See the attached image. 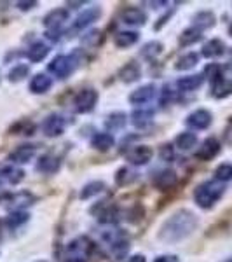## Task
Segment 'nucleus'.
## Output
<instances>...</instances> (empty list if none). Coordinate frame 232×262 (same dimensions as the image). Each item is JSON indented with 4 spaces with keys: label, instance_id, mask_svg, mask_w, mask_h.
Masks as SVG:
<instances>
[{
    "label": "nucleus",
    "instance_id": "1",
    "mask_svg": "<svg viewBox=\"0 0 232 262\" xmlns=\"http://www.w3.org/2000/svg\"><path fill=\"white\" fill-rule=\"evenodd\" d=\"M197 226L196 215L189 210H180L173 213L166 222L163 224V229L159 232V238L164 242H180V239L191 236Z\"/></svg>",
    "mask_w": 232,
    "mask_h": 262
},
{
    "label": "nucleus",
    "instance_id": "2",
    "mask_svg": "<svg viewBox=\"0 0 232 262\" xmlns=\"http://www.w3.org/2000/svg\"><path fill=\"white\" fill-rule=\"evenodd\" d=\"M223 194V185L218 184V182H204L194 192V200H196L197 206L201 208H212V206L222 198Z\"/></svg>",
    "mask_w": 232,
    "mask_h": 262
},
{
    "label": "nucleus",
    "instance_id": "3",
    "mask_svg": "<svg viewBox=\"0 0 232 262\" xmlns=\"http://www.w3.org/2000/svg\"><path fill=\"white\" fill-rule=\"evenodd\" d=\"M75 60L74 56H65V54H60V56H56L53 61L49 63V72L51 74H54L58 79H66L68 75H72V72L75 69Z\"/></svg>",
    "mask_w": 232,
    "mask_h": 262
},
{
    "label": "nucleus",
    "instance_id": "4",
    "mask_svg": "<svg viewBox=\"0 0 232 262\" xmlns=\"http://www.w3.org/2000/svg\"><path fill=\"white\" fill-rule=\"evenodd\" d=\"M96 101H98V93L95 90H82L79 91V95L75 96L74 105H75V111L79 114H87L95 108Z\"/></svg>",
    "mask_w": 232,
    "mask_h": 262
},
{
    "label": "nucleus",
    "instance_id": "5",
    "mask_svg": "<svg viewBox=\"0 0 232 262\" xmlns=\"http://www.w3.org/2000/svg\"><path fill=\"white\" fill-rule=\"evenodd\" d=\"M152 156H154V150L149 145H136L126 152V159L131 164H136V166L147 164L152 159Z\"/></svg>",
    "mask_w": 232,
    "mask_h": 262
},
{
    "label": "nucleus",
    "instance_id": "6",
    "mask_svg": "<svg viewBox=\"0 0 232 262\" xmlns=\"http://www.w3.org/2000/svg\"><path fill=\"white\" fill-rule=\"evenodd\" d=\"M65 117H61L60 114H53V116L45 117V121L42 122V131H44L45 137H60L65 131Z\"/></svg>",
    "mask_w": 232,
    "mask_h": 262
},
{
    "label": "nucleus",
    "instance_id": "7",
    "mask_svg": "<svg viewBox=\"0 0 232 262\" xmlns=\"http://www.w3.org/2000/svg\"><path fill=\"white\" fill-rule=\"evenodd\" d=\"M218 152H220V143H218L217 138H206V140L201 143L199 149H197L196 158L201 159V161H210Z\"/></svg>",
    "mask_w": 232,
    "mask_h": 262
},
{
    "label": "nucleus",
    "instance_id": "8",
    "mask_svg": "<svg viewBox=\"0 0 232 262\" xmlns=\"http://www.w3.org/2000/svg\"><path fill=\"white\" fill-rule=\"evenodd\" d=\"M92 212L96 213V219L101 224H113L119 221V210L112 205H105V201L100 203L98 208H92Z\"/></svg>",
    "mask_w": 232,
    "mask_h": 262
},
{
    "label": "nucleus",
    "instance_id": "9",
    "mask_svg": "<svg viewBox=\"0 0 232 262\" xmlns=\"http://www.w3.org/2000/svg\"><path fill=\"white\" fill-rule=\"evenodd\" d=\"M155 96V86L154 84H145V86L138 88L136 91H133L129 95V101L133 105H145Z\"/></svg>",
    "mask_w": 232,
    "mask_h": 262
},
{
    "label": "nucleus",
    "instance_id": "10",
    "mask_svg": "<svg viewBox=\"0 0 232 262\" xmlns=\"http://www.w3.org/2000/svg\"><path fill=\"white\" fill-rule=\"evenodd\" d=\"M121 18L129 27H143L147 21V14L138 7H128V9L122 11Z\"/></svg>",
    "mask_w": 232,
    "mask_h": 262
},
{
    "label": "nucleus",
    "instance_id": "11",
    "mask_svg": "<svg viewBox=\"0 0 232 262\" xmlns=\"http://www.w3.org/2000/svg\"><path fill=\"white\" fill-rule=\"evenodd\" d=\"M187 124L194 129H206L210 124H212V114L204 108H199V111L192 112L191 116L187 117Z\"/></svg>",
    "mask_w": 232,
    "mask_h": 262
},
{
    "label": "nucleus",
    "instance_id": "12",
    "mask_svg": "<svg viewBox=\"0 0 232 262\" xmlns=\"http://www.w3.org/2000/svg\"><path fill=\"white\" fill-rule=\"evenodd\" d=\"M176 182H178V177H176V173L173 170H163L154 177V185L157 189H161V191L171 189Z\"/></svg>",
    "mask_w": 232,
    "mask_h": 262
},
{
    "label": "nucleus",
    "instance_id": "13",
    "mask_svg": "<svg viewBox=\"0 0 232 262\" xmlns=\"http://www.w3.org/2000/svg\"><path fill=\"white\" fill-rule=\"evenodd\" d=\"M53 86V79L48 77L45 74H37L32 77L30 81V91L35 95H42V93H48Z\"/></svg>",
    "mask_w": 232,
    "mask_h": 262
},
{
    "label": "nucleus",
    "instance_id": "14",
    "mask_svg": "<svg viewBox=\"0 0 232 262\" xmlns=\"http://www.w3.org/2000/svg\"><path fill=\"white\" fill-rule=\"evenodd\" d=\"M100 16H101L100 7H89V9L82 11V14H79V18L75 19V28H77V30H81V28L89 27L92 21H96Z\"/></svg>",
    "mask_w": 232,
    "mask_h": 262
},
{
    "label": "nucleus",
    "instance_id": "15",
    "mask_svg": "<svg viewBox=\"0 0 232 262\" xmlns=\"http://www.w3.org/2000/svg\"><path fill=\"white\" fill-rule=\"evenodd\" d=\"M35 147L33 145H19L18 149H14L11 152V156H9V159L12 163H28L30 159L35 156Z\"/></svg>",
    "mask_w": 232,
    "mask_h": 262
},
{
    "label": "nucleus",
    "instance_id": "16",
    "mask_svg": "<svg viewBox=\"0 0 232 262\" xmlns=\"http://www.w3.org/2000/svg\"><path fill=\"white\" fill-rule=\"evenodd\" d=\"M140 75H142L140 67H138L136 63H133V61L131 63H126V65L119 70L121 81L126 82V84H131L134 81H138V79H140Z\"/></svg>",
    "mask_w": 232,
    "mask_h": 262
},
{
    "label": "nucleus",
    "instance_id": "17",
    "mask_svg": "<svg viewBox=\"0 0 232 262\" xmlns=\"http://www.w3.org/2000/svg\"><path fill=\"white\" fill-rule=\"evenodd\" d=\"M37 170L42 171V173H48V175H51V173H54V171L60 170V159L54 158L53 154L40 156L39 163H37Z\"/></svg>",
    "mask_w": 232,
    "mask_h": 262
},
{
    "label": "nucleus",
    "instance_id": "18",
    "mask_svg": "<svg viewBox=\"0 0 232 262\" xmlns=\"http://www.w3.org/2000/svg\"><path fill=\"white\" fill-rule=\"evenodd\" d=\"M66 19H68V11L66 9H54L44 18V25L49 28V30H53V28H60L63 21H66Z\"/></svg>",
    "mask_w": 232,
    "mask_h": 262
},
{
    "label": "nucleus",
    "instance_id": "19",
    "mask_svg": "<svg viewBox=\"0 0 232 262\" xmlns=\"http://www.w3.org/2000/svg\"><path fill=\"white\" fill-rule=\"evenodd\" d=\"M225 53V44L220 39H212L204 44L202 48V56L206 58H218Z\"/></svg>",
    "mask_w": 232,
    "mask_h": 262
},
{
    "label": "nucleus",
    "instance_id": "20",
    "mask_svg": "<svg viewBox=\"0 0 232 262\" xmlns=\"http://www.w3.org/2000/svg\"><path fill=\"white\" fill-rule=\"evenodd\" d=\"M113 143H115V138H113L110 133H96L95 137L91 138V145L95 147L96 150H101V152L112 149Z\"/></svg>",
    "mask_w": 232,
    "mask_h": 262
},
{
    "label": "nucleus",
    "instance_id": "21",
    "mask_svg": "<svg viewBox=\"0 0 232 262\" xmlns=\"http://www.w3.org/2000/svg\"><path fill=\"white\" fill-rule=\"evenodd\" d=\"M49 54V46L44 44V42H35L30 49L27 51V58L32 63H39L44 60L45 56Z\"/></svg>",
    "mask_w": 232,
    "mask_h": 262
},
{
    "label": "nucleus",
    "instance_id": "22",
    "mask_svg": "<svg viewBox=\"0 0 232 262\" xmlns=\"http://www.w3.org/2000/svg\"><path fill=\"white\" fill-rule=\"evenodd\" d=\"M202 84V75H185V77L176 81V86L182 91H196Z\"/></svg>",
    "mask_w": 232,
    "mask_h": 262
},
{
    "label": "nucleus",
    "instance_id": "23",
    "mask_svg": "<svg viewBox=\"0 0 232 262\" xmlns=\"http://www.w3.org/2000/svg\"><path fill=\"white\" fill-rule=\"evenodd\" d=\"M131 117H133V124L136 126V128H147V126H150L152 121H154V112L138 108V111L133 112Z\"/></svg>",
    "mask_w": 232,
    "mask_h": 262
},
{
    "label": "nucleus",
    "instance_id": "24",
    "mask_svg": "<svg viewBox=\"0 0 232 262\" xmlns=\"http://www.w3.org/2000/svg\"><path fill=\"white\" fill-rule=\"evenodd\" d=\"M113 42H115V46L121 49L131 48V46H134L138 42V33L136 32H119L115 35V39H113Z\"/></svg>",
    "mask_w": 232,
    "mask_h": 262
},
{
    "label": "nucleus",
    "instance_id": "25",
    "mask_svg": "<svg viewBox=\"0 0 232 262\" xmlns=\"http://www.w3.org/2000/svg\"><path fill=\"white\" fill-rule=\"evenodd\" d=\"M175 143L180 150H191L192 147H196L197 137L194 133H191V131H183V133H180L178 137H176Z\"/></svg>",
    "mask_w": 232,
    "mask_h": 262
},
{
    "label": "nucleus",
    "instance_id": "26",
    "mask_svg": "<svg viewBox=\"0 0 232 262\" xmlns=\"http://www.w3.org/2000/svg\"><path fill=\"white\" fill-rule=\"evenodd\" d=\"M0 175H2L4 179L9 180L11 184H19V182L25 179V171L19 170V168H14V166L0 168Z\"/></svg>",
    "mask_w": 232,
    "mask_h": 262
},
{
    "label": "nucleus",
    "instance_id": "27",
    "mask_svg": "<svg viewBox=\"0 0 232 262\" xmlns=\"http://www.w3.org/2000/svg\"><path fill=\"white\" fill-rule=\"evenodd\" d=\"M194 25H196L197 30H202V28H210L215 25V16L213 12L210 11H202L199 14L194 16Z\"/></svg>",
    "mask_w": 232,
    "mask_h": 262
},
{
    "label": "nucleus",
    "instance_id": "28",
    "mask_svg": "<svg viewBox=\"0 0 232 262\" xmlns=\"http://www.w3.org/2000/svg\"><path fill=\"white\" fill-rule=\"evenodd\" d=\"M199 63V54L197 53H187L176 61V70H191Z\"/></svg>",
    "mask_w": 232,
    "mask_h": 262
},
{
    "label": "nucleus",
    "instance_id": "29",
    "mask_svg": "<svg viewBox=\"0 0 232 262\" xmlns=\"http://www.w3.org/2000/svg\"><path fill=\"white\" fill-rule=\"evenodd\" d=\"M201 30H197L196 27H192V28H187L182 35H180V46H192V44H196V42H199L201 40Z\"/></svg>",
    "mask_w": 232,
    "mask_h": 262
},
{
    "label": "nucleus",
    "instance_id": "30",
    "mask_svg": "<svg viewBox=\"0 0 232 262\" xmlns=\"http://www.w3.org/2000/svg\"><path fill=\"white\" fill-rule=\"evenodd\" d=\"M232 95V81L230 79H222L213 86V96L215 98H225V96Z\"/></svg>",
    "mask_w": 232,
    "mask_h": 262
},
{
    "label": "nucleus",
    "instance_id": "31",
    "mask_svg": "<svg viewBox=\"0 0 232 262\" xmlns=\"http://www.w3.org/2000/svg\"><path fill=\"white\" fill-rule=\"evenodd\" d=\"M136 180V173L129 168H121L115 173V184L117 185H129L131 182Z\"/></svg>",
    "mask_w": 232,
    "mask_h": 262
},
{
    "label": "nucleus",
    "instance_id": "32",
    "mask_svg": "<svg viewBox=\"0 0 232 262\" xmlns=\"http://www.w3.org/2000/svg\"><path fill=\"white\" fill-rule=\"evenodd\" d=\"M105 189V184L103 182H89V184L86 185V187L81 191V200H89L91 196H95V194H100L101 191Z\"/></svg>",
    "mask_w": 232,
    "mask_h": 262
},
{
    "label": "nucleus",
    "instance_id": "33",
    "mask_svg": "<svg viewBox=\"0 0 232 262\" xmlns=\"http://www.w3.org/2000/svg\"><path fill=\"white\" fill-rule=\"evenodd\" d=\"M124 124H126V114H122V112L112 114L107 121V128L110 131H117V129L124 128Z\"/></svg>",
    "mask_w": 232,
    "mask_h": 262
},
{
    "label": "nucleus",
    "instance_id": "34",
    "mask_svg": "<svg viewBox=\"0 0 232 262\" xmlns=\"http://www.w3.org/2000/svg\"><path fill=\"white\" fill-rule=\"evenodd\" d=\"M129 250V245L126 239H115V242L112 243V253L117 257V259H124V255L128 253Z\"/></svg>",
    "mask_w": 232,
    "mask_h": 262
},
{
    "label": "nucleus",
    "instance_id": "35",
    "mask_svg": "<svg viewBox=\"0 0 232 262\" xmlns=\"http://www.w3.org/2000/svg\"><path fill=\"white\" fill-rule=\"evenodd\" d=\"M163 53V44L161 42H149V44L143 46L142 49V54L147 58H155L157 54Z\"/></svg>",
    "mask_w": 232,
    "mask_h": 262
},
{
    "label": "nucleus",
    "instance_id": "36",
    "mask_svg": "<svg viewBox=\"0 0 232 262\" xmlns=\"http://www.w3.org/2000/svg\"><path fill=\"white\" fill-rule=\"evenodd\" d=\"M28 221V213L27 212H12L9 217L6 219V224L9 227H18L21 224H25Z\"/></svg>",
    "mask_w": 232,
    "mask_h": 262
},
{
    "label": "nucleus",
    "instance_id": "37",
    "mask_svg": "<svg viewBox=\"0 0 232 262\" xmlns=\"http://www.w3.org/2000/svg\"><path fill=\"white\" fill-rule=\"evenodd\" d=\"M27 75H28V67L27 65H16V67H12V70L9 72V81L19 82V81H23Z\"/></svg>",
    "mask_w": 232,
    "mask_h": 262
},
{
    "label": "nucleus",
    "instance_id": "38",
    "mask_svg": "<svg viewBox=\"0 0 232 262\" xmlns=\"http://www.w3.org/2000/svg\"><path fill=\"white\" fill-rule=\"evenodd\" d=\"M215 177L220 182H227L232 179V164L230 163H223L215 170Z\"/></svg>",
    "mask_w": 232,
    "mask_h": 262
},
{
    "label": "nucleus",
    "instance_id": "39",
    "mask_svg": "<svg viewBox=\"0 0 232 262\" xmlns=\"http://www.w3.org/2000/svg\"><path fill=\"white\" fill-rule=\"evenodd\" d=\"M204 74L208 75V79L212 81V84L215 86L217 82H220L222 81V74H220V67L218 65H210V67H206V70H204Z\"/></svg>",
    "mask_w": 232,
    "mask_h": 262
},
{
    "label": "nucleus",
    "instance_id": "40",
    "mask_svg": "<svg viewBox=\"0 0 232 262\" xmlns=\"http://www.w3.org/2000/svg\"><path fill=\"white\" fill-rule=\"evenodd\" d=\"M100 35H101L100 30H91L89 33H86V35H84V42H86V44H87V42H91V44L95 46L96 40L100 39Z\"/></svg>",
    "mask_w": 232,
    "mask_h": 262
},
{
    "label": "nucleus",
    "instance_id": "41",
    "mask_svg": "<svg viewBox=\"0 0 232 262\" xmlns=\"http://www.w3.org/2000/svg\"><path fill=\"white\" fill-rule=\"evenodd\" d=\"M161 158H163V161H171V159H173V149H171V145H163Z\"/></svg>",
    "mask_w": 232,
    "mask_h": 262
},
{
    "label": "nucleus",
    "instance_id": "42",
    "mask_svg": "<svg viewBox=\"0 0 232 262\" xmlns=\"http://www.w3.org/2000/svg\"><path fill=\"white\" fill-rule=\"evenodd\" d=\"M154 262H178L176 255H159Z\"/></svg>",
    "mask_w": 232,
    "mask_h": 262
},
{
    "label": "nucleus",
    "instance_id": "43",
    "mask_svg": "<svg viewBox=\"0 0 232 262\" xmlns=\"http://www.w3.org/2000/svg\"><path fill=\"white\" fill-rule=\"evenodd\" d=\"M37 6V2H18V7L21 11H28V9H32V7H35Z\"/></svg>",
    "mask_w": 232,
    "mask_h": 262
},
{
    "label": "nucleus",
    "instance_id": "44",
    "mask_svg": "<svg viewBox=\"0 0 232 262\" xmlns=\"http://www.w3.org/2000/svg\"><path fill=\"white\" fill-rule=\"evenodd\" d=\"M124 262H145V257L143 255H131V257H128Z\"/></svg>",
    "mask_w": 232,
    "mask_h": 262
},
{
    "label": "nucleus",
    "instance_id": "45",
    "mask_svg": "<svg viewBox=\"0 0 232 262\" xmlns=\"http://www.w3.org/2000/svg\"><path fill=\"white\" fill-rule=\"evenodd\" d=\"M66 262H86V260H84L82 257H70V259L66 260Z\"/></svg>",
    "mask_w": 232,
    "mask_h": 262
},
{
    "label": "nucleus",
    "instance_id": "46",
    "mask_svg": "<svg viewBox=\"0 0 232 262\" xmlns=\"http://www.w3.org/2000/svg\"><path fill=\"white\" fill-rule=\"evenodd\" d=\"M229 33H230V35H232V23H230V27H229Z\"/></svg>",
    "mask_w": 232,
    "mask_h": 262
}]
</instances>
